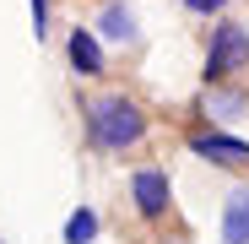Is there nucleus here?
Instances as JSON below:
<instances>
[{
    "mask_svg": "<svg viewBox=\"0 0 249 244\" xmlns=\"http://www.w3.org/2000/svg\"><path fill=\"white\" fill-rule=\"evenodd\" d=\"M190 152L206 157V163H217V169H244V163H249V141L222 136V131H200V136H190Z\"/></svg>",
    "mask_w": 249,
    "mask_h": 244,
    "instance_id": "20e7f679",
    "label": "nucleus"
},
{
    "mask_svg": "<svg viewBox=\"0 0 249 244\" xmlns=\"http://www.w3.org/2000/svg\"><path fill=\"white\" fill-rule=\"evenodd\" d=\"M222 244H249V185L222 201Z\"/></svg>",
    "mask_w": 249,
    "mask_h": 244,
    "instance_id": "423d86ee",
    "label": "nucleus"
},
{
    "mask_svg": "<svg viewBox=\"0 0 249 244\" xmlns=\"http://www.w3.org/2000/svg\"><path fill=\"white\" fill-rule=\"evenodd\" d=\"M249 65V27L244 22H217L212 27V49H206V81H228Z\"/></svg>",
    "mask_w": 249,
    "mask_h": 244,
    "instance_id": "f03ea898",
    "label": "nucleus"
},
{
    "mask_svg": "<svg viewBox=\"0 0 249 244\" xmlns=\"http://www.w3.org/2000/svg\"><path fill=\"white\" fill-rule=\"evenodd\" d=\"M65 55H71V71L76 76H103V38L92 27H71Z\"/></svg>",
    "mask_w": 249,
    "mask_h": 244,
    "instance_id": "39448f33",
    "label": "nucleus"
},
{
    "mask_svg": "<svg viewBox=\"0 0 249 244\" xmlns=\"http://www.w3.org/2000/svg\"><path fill=\"white\" fill-rule=\"evenodd\" d=\"M130 201H136V212H141L146 223L168 217V206H174L168 174H162V169H136V174H130Z\"/></svg>",
    "mask_w": 249,
    "mask_h": 244,
    "instance_id": "7ed1b4c3",
    "label": "nucleus"
},
{
    "mask_svg": "<svg viewBox=\"0 0 249 244\" xmlns=\"http://www.w3.org/2000/svg\"><path fill=\"white\" fill-rule=\"evenodd\" d=\"M228 6V0H184V11H195V17H217Z\"/></svg>",
    "mask_w": 249,
    "mask_h": 244,
    "instance_id": "9d476101",
    "label": "nucleus"
},
{
    "mask_svg": "<svg viewBox=\"0 0 249 244\" xmlns=\"http://www.w3.org/2000/svg\"><path fill=\"white\" fill-rule=\"evenodd\" d=\"M81 125H87V141L98 152H124L146 136V109L124 93H103L81 109Z\"/></svg>",
    "mask_w": 249,
    "mask_h": 244,
    "instance_id": "f257e3e1",
    "label": "nucleus"
},
{
    "mask_svg": "<svg viewBox=\"0 0 249 244\" xmlns=\"http://www.w3.org/2000/svg\"><path fill=\"white\" fill-rule=\"evenodd\" d=\"M98 38H108V44H136V11L108 0L103 17H98Z\"/></svg>",
    "mask_w": 249,
    "mask_h": 244,
    "instance_id": "0eeeda50",
    "label": "nucleus"
},
{
    "mask_svg": "<svg viewBox=\"0 0 249 244\" xmlns=\"http://www.w3.org/2000/svg\"><path fill=\"white\" fill-rule=\"evenodd\" d=\"M33 11V38H49V0H27Z\"/></svg>",
    "mask_w": 249,
    "mask_h": 244,
    "instance_id": "1a4fd4ad",
    "label": "nucleus"
},
{
    "mask_svg": "<svg viewBox=\"0 0 249 244\" xmlns=\"http://www.w3.org/2000/svg\"><path fill=\"white\" fill-rule=\"evenodd\" d=\"M92 239H98V212L92 206H76L65 217V244H92Z\"/></svg>",
    "mask_w": 249,
    "mask_h": 244,
    "instance_id": "6e6552de",
    "label": "nucleus"
}]
</instances>
